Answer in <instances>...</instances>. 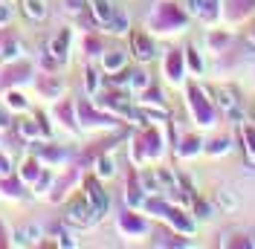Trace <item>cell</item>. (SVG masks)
Masks as SVG:
<instances>
[{"label": "cell", "mask_w": 255, "mask_h": 249, "mask_svg": "<svg viewBox=\"0 0 255 249\" xmlns=\"http://www.w3.org/2000/svg\"><path fill=\"white\" fill-rule=\"evenodd\" d=\"M23 12L32 17V20H44L47 17V0H23Z\"/></svg>", "instance_id": "8fae6325"}, {"label": "cell", "mask_w": 255, "mask_h": 249, "mask_svg": "<svg viewBox=\"0 0 255 249\" xmlns=\"http://www.w3.org/2000/svg\"><path fill=\"white\" fill-rule=\"evenodd\" d=\"M186 64H189L191 70H194V73H197V76H200V73H203V61H200V55H197V49H186Z\"/></svg>", "instance_id": "7402d4cb"}, {"label": "cell", "mask_w": 255, "mask_h": 249, "mask_svg": "<svg viewBox=\"0 0 255 249\" xmlns=\"http://www.w3.org/2000/svg\"><path fill=\"white\" fill-rule=\"evenodd\" d=\"M194 212H197V218H200V220L215 218V206H212L209 200H203V197H197V200H194Z\"/></svg>", "instance_id": "ac0fdd59"}, {"label": "cell", "mask_w": 255, "mask_h": 249, "mask_svg": "<svg viewBox=\"0 0 255 249\" xmlns=\"http://www.w3.org/2000/svg\"><path fill=\"white\" fill-rule=\"evenodd\" d=\"M212 96H215L218 108H221L229 119H241V102H238V93H235L232 87H218V90H212Z\"/></svg>", "instance_id": "3957f363"}, {"label": "cell", "mask_w": 255, "mask_h": 249, "mask_svg": "<svg viewBox=\"0 0 255 249\" xmlns=\"http://www.w3.org/2000/svg\"><path fill=\"white\" fill-rule=\"evenodd\" d=\"M67 47H70V32L64 29L61 35H58V38L52 41V49H49V52H52V55H55L58 61H64V58H67Z\"/></svg>", "instance_id": "5bb4252c"}, {"label": "cell", "mask_w": 255, "mask_h": 249, "mask_svg": "<svg viewBox=\"0 0 255 249\" xmlns=\"http://www.w3.org/2000/svg\"><path fill=\"white\" fill-rule=\"evenodd\" d=\"M250 38H253V41H255V29H253V32H250Z\"/></svg>", "instance_id": "83f0119b"}, {"label": "cell", "mask_w": 255, "mask_h": 249, "mask_svg": "<svg viewBox=\"0 0 255 249\" xmlns=\"http://www.w3.org/2000/svg\"><path fill=\"white\" fill-rule=\"evenodd\" d=\"M96 174H99V177H113V174H116V162H113V156H99V162H96Z\"/></svg>", "instance_id": "e0dca14e"}, {"label": "cell", "mask_w": 255, "mask_h": 249, "mask_svg": "<svg viewBox=\"0 0 255 249\" xmlns=\"http://www.w3.org/2000/svg\"><path fill=\"white\" fill-rule=\"evenodd\" d=\"M177 154H180V156H197V154H203V142L197 139V136H189V139H183V145L177 148Z\"/></svg>", "instance_id": "7c38bea8"}, {"label": "cell", "mask_w": 255, "mask_h": 249, "mask_svg": "<svg viewBox=\"0 0 255 249\" xmlns=\"http://www.w3.org/2000/svg\"><path fill=\"white\" fill-rule=\"evenodd\" d=\"M241 142H244V151H247V159L255 162V122H241Z\"/></svg>", "instance_id": "8992f818"}, {"label": "cell", "mask_w": 255, "mask_h": 249, "mask_svg": "<svg viewBox=\"0 0 255 249\" xmlns=\"http://www.w3.org/2000/svg\"><path fill=\"white\" fill-rule=\"evenodd\" d=\"M67 218L73 220L76 226H93L102 215L96 212V206L87 200V197H81V200H73L70 206H67Z\"/></svg>", "instance_id": "7a4b0ae2"}, {"label": "cell", "mask_w": 255, "mask_h": 249, "mask_svg": "<svg viewBox=\"0 0 255 249\" xmlns=\"http://www.w3.org/2000/svg\"><path fill=\"white\" fill-rule=\"evenodd\" d=\"M142 188L148 191V194H159V191H165V188L159 186V177H154V174H142Z\"/></svg>", "instance_id": "44dd1931"}, {"label": "cell", "mask_w": 255, "mask_h": 249, "mask_svg": "<svg viewBox=\"0 0 255 249\" xmlns=\"http://www.w3.org/2000/svg\"><path fill=\"white\" fill-rule=\"evenodd\" d=\"M9 105H12V108H20V110H23V108H26V99H23L20 93H12V96H9Z\"/></svg>", "instance_id": "cb8c5ba5"}, {"label": "cell", "mask_w": 255, "mask_h": 249, "mask_svg": "<svg viewBox=\"0 0 255 249\" xmlns=\"http://www.w3.org/2000/svg\"><path fill=\"white\" fill-rule=\"evenodd\" d=\"M189 108H191V116L200 127H212L215 124V108H212V99H206L203 90L191 87L189 90Z\"/></svg>", "instance_id": "6da1fadb"}, {"label": "cell", "mask_w": 255, "mask_h": 249, "mask_svg": "<svg viewBox=\"0 0 255 249\" xmlns=\"http://www.w3.org/2000/svg\"><path fill=\"white\" fill-rule=\"evenodd\" d=\"M102 64H105L108 73H119V70L125 67V52H122V49H111V52H105Z\"/></svg>", "instance_id": "30bf717a"}, {"label": "cell", "mask_w": 255, "mask_h": 249, "mask_svg": "<svg viewBox=\"0 0 255 249\" xmlns=\"http://www.w3.org/2000/svg\"><path fill=\"white\" fill-rule=\"evenodd\" d=\"M84 81H87V90H90V93L99 87V76H96L93 70H87V78H84Z\"/></svg>", "instance_id": "d4e9b609"}, {"label": "cell", "mask_w": 255, "mask_h": 249, "mask_svg": "<svg viewBox=\"0 0 255 249\" xmlns=\"http://www.w3.org/2000/svg\"><path fill=\"white\" fill-rule=\"evenodd\" d=\"M221 247H255V241H247L244 235H223Z\"/></svg>", "instance_id": "ffe728a7"}, {"label": "cell", "mask_w": 255, "mask_h": 249, "mask_svg": "<svg viewBox=\"0 0 255 249\" xmlns=\"http://www.w3.org/2000/svg\"><path fill=\"white\" fill-rule=\"evenodd\" d=\"M12 17V9L9 6H0V20H9Z\"/></svg>", "instance_id": "4316f807"}, {"label": "cell", "mask_w": 255, "mask_h": 249, "mask_svg": "<svg viewBox=\"0 0 255 249\" xmlns=\"http://www.w3.org/2000/svg\"><path fill=\"white\" fill-rule=\"evenodd\" d=\"M90 6H93L96 20H99L102 26H108V23H111V17H113V12H116L113 0H90Z\"/></svg>", "instance_id": "ba28073f"}, {"label": "cell", "mask_w": 255, "mask_h": 249, "mask_svg": "<svg viewBox=\"0 0 255 249\" xmlns=\"http://www.w3.org/2000/svg\"><path fill=\"white\" fill-rule=\"evenodd\" d=\"M38 235H41V229H38V226H26V229L15 232V244H17V247H29V244H38Z\"/></svg>", "instance_id": "4fadbf2b"}, {"label": "cell", "mask_w": 255, "mask_h": 249, "mask_svg": "<svg viewBox=\"0 0 255 249\" xmlns=\"http://www.w3.org/2000/svg\"><path fill=\"white\" fill-rule=\"evenodd\" d=\"M189 12L194 17H200L206 26H212L221 15V0H189Z\"/></svg>", "instance_id": "277c9868"}, {"label": "cell", "mask_w": 255, "mask_h": 249, "mask_svg": "<svg viewBox=\"0 0 255 249\" xmlns=\"http://www.w3.org/2000/svg\"><path fill=\"white\" fill-rule=\"evenodd\" d=\"M128 81H130L136 90H145V87H148V73H142V70H136V73H128Z\"/></svg>", "instance_id": "603a6c76"}, {"label": "cell", "mask_w": 255, "mask_h": 249, "mask_svg": "<svg viewBox=\"0 0 255 249\" xmlns=\"http://www.w3.org/2000/svg\"><path fill=\"white\" fill-rule=\"evenodd\" d=\"M168 73H171V81H180V76H183V55L180 52H174L171 58H168Z\"/></svg>", "instance_id": "d6986e66"}, {"label": "cell", "mask_w": 255, "mask_h": 249, "mask_svg": "<svg viewBox=\"0 0 255 249\" xmlns=\"http://www.w3.org/2000/svg\"><path fill=\"white\" fill-rule=\"evenodd\" d=\"M229 151H232V139L229 136H221V139L203 145V154H209V156H226Z\"/></svg>", "instance_id": "9c48e42d"}, {"label": "cell", "mask_w": 255, "mask_h": 249, "mask_svg": "<svg viewBox=\"0 0 255 249\" xmlns=\"http://www.w3.org/2000/svg\"><path fill=\"white\" fill-rule=\"evenodd\" d=\"M58 238H61V247H76V241H73L70 232H58Z\"/></svg>", "instance_id": "484cf974"}, {"label": "cell", "mask_w": 255, "mask_h": 249, "mask_svg": "<svg viewBox=\"0 0 255 249\" xmlns=\"http://www.w3.org/2000/svg\"><path fill=\"white\" fill-rule=\"evenodd\" d=\"M133 52H136L139 61H151V58L157 55V47H154V41H151L148 35L136 32V35H133Z\"/></svg>", "instance_id": "5b68a950"}, {"label": "cell", "mask_w": 255, "mask_h": 249, "mask_svg": "<svg viewBox=\"0 0 255 249\" xmlns=\"http://www.w3.org/2000/svg\"><path fill=\"white\" fill-rule=\"evenodd\" d=\"M108 32H113V35H125L128 32V15L122 12V9H116L111 17V23H108Z\"/></svg>", "instance_id": "9a60e30c"}, {"label": "cell", "mask_w": 255, "mask_h": 249, "mask_svg": "<svg viewBox=\"0 0 255 249\" xmlns=\"http://www.w3.org/2000/svg\"><path fill=\"white\" fill-rule=\"evenodd\" d=\"M87 200L96 206V212H99V215H105V212H108V194L102 191V186H99L96 180L87 183Z\"/></svg>", "instance_id": "52a82bcc"}, {"label": "cell", "mask_w": 255, "mask_h": 249, "mask_svg": "<svg viewBox=\"0 0 255 249\" xmlns=\"http://www.w3.org/2000/svg\"><path fill=\"white\" fill-rule=\"evenodd\" d=\"M218 206H221L223 212H235L238 209V197L229 188H218Z\"/></svg>", "instance_id": "2e32d148"}]
</instances>
